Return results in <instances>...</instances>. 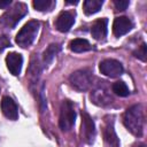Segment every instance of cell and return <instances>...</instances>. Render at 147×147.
Returning <instances> with one entry per match:
<instances>
[{
	"instance_id": "obj_9",
	"label": "cell",
	"mask_w": 147,
	"mask_h": 147,
	"mask_svg": "<svg viewBox=\"0 0 147 147\" xmlns=\"http://www.w3.org/2000/svg\"><path fill=\"white\" fill-rule=\"evenodd\" d=\"M103 140L107 147H119V140L114 129V121L106 119L103 125Z\"/></svg>"
},
{
	"instance_id": "obj_24",
	"label": "cell",
	"mask_w": 147,
	"mask_h": 147,
	"mask_svg": "<svg viewBox=\"0 0 147 147\" xmlns=\"http://www.w3.org/2000/svg\"><path fill=\"white\" fill-rule=\"evenodd\" d=\"M67 3H69V5H77L78 1H67Z\"/></svg>"
},
{
	"instance_id": "obj_18",
	"label": "cell",
	"mask_w": 147,
	"mask_h": 147,
	"mask_svg": "<svg viewBox=\"0 0 147 147\" xmlns=\"http://www.w3.org/2000/svg\"><path fill=\"white\" fill-rule=\"evenodd\" d=\"M111 91L118 95V96H127L130 91L126 86V84L122 80H118V82H115L113 85H111Z\"/></svg>"
},
{
	"instance_id": "obj_8",
	"label": "cell",
	"mask_w": 147,
	"mask_h": 147,
	"mask_svg": "<svg viewBox=\"0 0 147 147\" xmlns=\"http://www.w3.org/2000/svg\"><path fill=\"white\" fill-rule=\"evenodd\" d=\"M99 70L101 74H103L105 76H108L110 78L118 77L124 71L122 63L114 59H106V60L101 61L99 64Z\"/></svg>"
},
{
	"instance_id": "obj_14",
	"label": "cell",
	"mask_w": 147,
	"mask_h": 147,
	"mask_svg": "<svg viewBox=\"0 0 147 147\" xmlns=\"http://www.w3.org/2000/svg\"><path fill=\"white\" fill-rule=\"evenodd\" d=\"M107 24L108 20L107 18H99L96 20L91 28V33L92 37L96 40H102L107 36Z\"/></svg>"
},
{
	"instance_id": "obj_21",
	"label": "cell",
	"mask_w": 147,
	"mask_h": 147,
	"mask_svg": "<svg viewBox=\"0 0 147 147\" xmlns=\"http://www.w3.org/2000/svg\"><path fill=\"white\" fill-rule=\"evenodd\" d=\"M129 3H130V2H129L127 0H115V1H114V6H115L116 10H121V11L125 10V9L127 8Z\"/></svg>"
},
{
	"instance_id": "obj_25",
	"label": "cell",
	"mask_w": 147,
	"mask_h": 147,
	"mask_svg": "<svg viewBox=\"0 0 147 147\" xmlns=\"http://www.w3.org/2000/svg\"><path fill=\"white\" fill-rule=\"evenodd\" d=\"M138 147H146V146H145V145H139Z\"/></svg>"
},
{
	"instance_id": "obj_13",
	"label": "cell",
	"mask_w": 147,
	"mask_h": 147,
	"mask_svg": "<svg viewBox=\"0 0 147 147\" xmlns=\"http://www.w3.org/2000/svg\"><path fill=\"white\" fill-rule=\"evenodd\" d=\"M75 18L74 15L69 11H62L59 17L56 18L55 22V26L60 32H68L70 30V28L74 25Z\"/></svg>"
},
{
	"instance_id": "obj_10",
	"label": "cell",
	"mask_w": 147,
	"mask_h": 147,
	"mask_svg": "<svg viewBox=\"0 0 147 147\" xmlns=\"http://www.w3.org/2000/svg\"><path fill=\"white\" fill-rule=\"evenodd\" d=\"M132 28H133V23L129 17L119 16V17H116L114 20L113 32L116 37H121L123 34H126Z\"/></svg>"
},
{
	"instance_id": "obj_16",
	"label": "cell",
	"mask_w": 147,
	"mask_h": 147,
	"mask_svg": "<svg viewBox=\"0 0 147 147\" xmlns=\"http://www.w3.org/2000/svg\"><path fill=\"white\" fill-rule=\"evenodd\" d=\"M102 5H103L102 0H86L83 3L84 13L86 15H93L101 9Z\"/></svg>"
},
{
	"instance_id": "obj_19",
	"label": "cell",
	"mask_w": 147,
	"mask_h": 147,
	"mask_svg": "<svg viewBox=\"0 0 147 147\" xmlns=\"http://www.w3.org/2000/svg\"><path fill=\"white\" fill-rule=\"evenodd\" d=\"M53 6H54V1L52 0H34L33 1V7L39 11L51 10Z\"/></svg>"
},
{
	"instance_id": "obj_15",
	"label": "cell",
	"mask_w": 147,
	"mask_h": 147,
	"mask_svg": "<svg viewBox=\"0 0 147 147\" xmlns=\"http://www.w3.org/2000/svg\"><path fill=\"white\" fill-rule=\"evenodd\" d=\"M69 47L72 52L75 53H83V52H87L92 49L91 44L86 40V39H82V38H77L70 41Z\"/></svg>"
},
{
	"instance_id": "obj_2",
	"label": "cell",
	"mask_w": 147,
	"mask_h": 147,
	"mask_svg": "<svg viewBox=\"0 0 147 147\" xmlns=\"http://www.w3.org/2000/svg\"><path fill=\"white\" fill-rule=\"evenodd\" d=\"M38 31H39V22L29 21L16 34V39H15L16 44L22 48L29 47L34 41L38 34Z\"/></svg>"
},
{
	"instance_id": "obj_3",
	"label": "cell",
	"mask_w": 147,
	"mask_h": 147,
	"mask_svg": "<svg viewBox=\"0 0 147 147\" xmlns=\"http://www.w3.org/2000/svg\"><path fill=\"white\" fill-rule=\"evenodd\" d=\"M91 100L96 106H108L113 102V96L110 94V87L105 80H99L95 83L92 92H91Z\"/></svg>"
},
{
	"instance_id": "obj_4",
	"label": "cell",
	"mask_w": 147,
	"mask_h": 147,
	"mask_svg": "<svg viewBox=\"0 0 147 147\" xmlns=\"http://www.w3.org/2000/svg\"><path fill=\"white\" fill-rule=\"evenodd\" d=\"M28 13V7L25 3L23 2H16L10 9H8L3 16L1 17V23L13 29L20 21L22 17H24Z\"/></svg>"
},
{
	"instance_id": "obj_7",
	"label": "cell",
	"mask_w": 147,
	"mask_h": 147,
	"mask_svg": "<svg viewBox=\"0 0 147 147\" xmlns=\"http://www.w3.org/2000/svg\"><path fill=\"white\" fill-rule=\"evenodd\" d=\"M80 136H82V139L86 144L91 145V144L94 142V139H95V125H94V122H93L92 117L86 111L82 113Z\"/></svg>"
},
{
	"instance_id": "obj_23",
	"label": "cell",
	"mask_w": 147,
	"mask_h": 147,
	"mask_svg": "<svg viewBox=\"0 0 147 147\" xmlns=\"http://www.w3.org/2000/svg\"><path fill=\"white\" fill-rule=\"evenodd\" d=\"M11 3L10 0H0V8H7Z\"/></svg>"
},
{
	"instance_id": "obj_1",
	"label": "cell",
	"mask_w": 147,
	"mask_h": 147,
	"mask_svg": "<svg viewBox=\"0 0 147 147\" xmlns=\"http://www.w3.org/2000/svg\"><path fill=\"white\" fill-rule=\"evenodd\" d=\"M123 123L126 130L136 137H141L144 132V110L140 105H133L127 108L123 116Z\"/></svg>"
},
{
	"instance_id": "obj_11",
	"label": "cell",
	"mask_w": 147,
	"mask_h": 147,
	"mask_svg": "<svg viewBox=\"0 0 147 147\" xmlns=\"http://www.w3.org/2000/svg\"><path fill=\"white\" fill-rule=\"evenodd\" d=\"M6 64H7V68L11 75L18 76L21 74V70H22L23 57L20 53L11 52L6 56Z\"/></svg>"
},
{
	"instance_id": "obj_20",
	"label": "cell",
	"mask_w": 147,
	"mask_h": 147,
	"mask_svg": "<svg viewBox=\"0 0 147 147\" xmlns=\"http://www.w3.org/2000/svg\"><path fill=\"white\" fill-rule=\"evenodd\" d=\"M133 54H134V56L137 59H139L141 61H146V55H147V46H146V44L145 42L141 44Z\"/></svg>"
},
{
	"instance_id": "obj_22",
	"label": "cell",
	"mask_w": 147,
	"mask_h": 147,
	"mask_svg": "<svg viewBox=\"0 0 147 147\" xmlns=\"http://www.w3.org/2000/svg\"><path fill=\"white\" fill-rule=\"evenodd\" d=\"M11 44H10V40L7 36H1L0 37V52H2L5 48L7 47H10Z\"/></svg>"
},
{
	"instance_id": "obj_17",
	"label": "cell",
	"mask_w": 147,
	"mask_h": 147,
	"mask_svg": "<svg viewBox=\"0 0 147 147\" xmlns=\"http://www.w3.org/2000/svg\"><path fill=\"white\" fill-rule=\"evenodd\" d=\"M59 51H60V46L57 45V44H52V45H49L46 49H45V52H44V54H42V61H44V63L47 65V64H49L52 61H53V59L55 57V55L59 53Z\"/></svg>"
},
{
	"instance_id": "obj_6",
	"label": "cell",
	"mask_w": 147,
	"mask_h": 147,
	"mask_svg": "<svg viewBox=\"0 0 147 147\" xmlns=\"http://www.w3.org/2000/svg\"><path fill=\"white\" fill-rule=\"evenodd\" d=\"M76 119V111L74 108L72 102L69 100H64L61 105L60 109V118H59V125L62 131H69L75 124Z\"/></svg>"
},
{
	"instance_id": "obj_12",
	"label": "cell",
	"mask_w": 147,
	"mask_h": 147,
	"mask_svg": "<svg viewBox=\"0 0 147 147\" xmlns=\"http://www.w3.org/2000/svg\"><path fill=\"white\" fill-rule=\"evenodd\" d=\"M1 110H2V114L11 121H16L18 118L17 106H16L15 101L9 96H3L2 98V100H1Z\"/></svg>"
},
{
	"instance_id": "obj_5",
	"label": "cell",
	"mask_w": 147,
	"mask_h": 147,
	"mask_svg": "<svg viewBox=\"0 0 147 147\" xmlns=\"http://www.w3.org/2000/svg\"><path fill=\"white\" fill-rule=\"evenodd\" d=\"M69 83L72 88L78 92H85L92 86V74L87 69H80L72 72L69 77Z\"/></svg>"
}]
</instances>
